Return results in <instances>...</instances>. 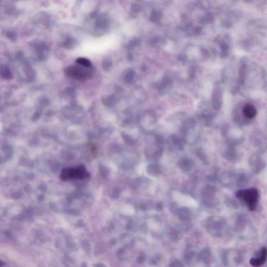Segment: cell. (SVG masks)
Returning a JSON list of instances; mask_svg holds the SVG:
<instances>
[{"label":"cell","instance_id":"obj_1","mask_svg":"<svg viewBox=\"0 0 267 267\" xmlns=\"http://www.w3.org/2000/svg\"><path fill=\"white\" fill-rule=\"evenodd\" d=\"M90 177L86 167L83 164L73 167H68L62 170L60 179L63 181L83 180Z\"/></svg>","mask_w":267,"mask_h":267},{"label":"cell","instance_id":"obj_2","mask_svg":"<svg viewBox=\"0 0 267 267\" xmlns=\"http://www.w3.org/2000/svg\"><path fill=\"white\" fill-rule=\"evenodd\" d=\"M236 196L245 202L250 211H254L257 207L259 197L257 189L251 188L239 191L236 193Z\"/></svg>","mask_w":267,"mask_h":267},{"label":"cell","instance_id":"obj_3","mask_svg":"<svg viewBox=\"0 0 267 267\" xmlns=\"http://www.w3.org/2000/svg\"><path fill=\"white\" fill-rule=\"evenodd\" d=\"M267 249L264 247L261 249V254L259 258H252L250 260V264L254 267H259L260 265L264 264L267 259Z\"/></svg>","mask_w":267,"mask_h":267},{"label":"cell","instance_id":"obj_4","mask_svg":"<svg viewBox=\"0 0 267 267\" xmlns=\"http://www.w3.org/2000/svg\"><path fill=\"white\" fill-rule=\"evenodd\" d=\"M243 112L245 115L249 119H252L256 116L257 112L254 106L251 104H247L243 108Z\"/></svg>","mask_w":267,"mask_h":267},{"label":"cell","instance_id":"obj_5","mask_svg":"<svg viewBox=\"0 0 267 267\" xmlns=\"http://www.w3.org/2000/svg\"><path fill=\"white\" fill-rule=\"evenodd\" d=\"M178 164L180 168L185 172L189 171L192 168V162L188 159L185 158L181 159L179 161Z\"/></svg>","mask_w":267,"mask_h":267},{"label":"cell","instance_id":"obj_6","mask_svg":"<svg viewBox=\"0 0 267 267\" xmlns=\"http://www.w3.org/2000/svg\"><path fill=\"white\" fill-rule=\"evenodd\" d=\"M164 43V40L161 37L156 36L151 39L150 41V44L152 47H159Z\"/></svg>","mask_w":267,"mask_h":267},{"label":"cell","instance_id":"obj_7","mask_svg":"<svg viewBox=\"0 0 267 267\" xmlns=\"http://www.w3.org/2000/svg\"><path fill=\"white\" fill-rule=\"evenodd\" d=\"M147 172L150 174H158L161 173L159 166L155 164H150L147 168Z\"/></svg>","mask_w":267,"mask_h":267},{"label":"cell","instance_id":"obj_8","mask_svg":"<svg viewBox=\"0 0 267 267\" xmlns=\"http://www.w3.org/2000/svg\"><path fill=\"white\" fill-rule=\"evenodd\" d=\"M172 140L173 141V144L177 146V148L180 151H183L184 149V147L181 144V139L176 135H173L172 136Z\"/></svg>","mask_w":267,"mask_h":267},{"label":"cell","instance_id":"obj_9","mask_svg":"<svg viewBox=\"0 0 267 267\" xmlns=\"http://www.w3.org/2000/svg\"><path fill=\"white\" fill-rule=\"evenodd\" d=\"M162 17V13L159 10H154L151 13L150 19L154 23L159 22Z\"/></svg>","mask_w":267,"mask_h":267},{"label":"cell","instance_id":"obj_10","mask_svg":"<svg viewBox=\"0 0 267 267\" xmlns=\"http://www.w3.org/2000/svg\"><path fill=\"white\" fill-rule=\"evenodd\" d=\"M196 124L195 121L192 119H189L184 121L183 123V129H185L187 130L189 128L193 127Z\"/></svg>","mask_w":267,"mask_h":267},{"label":"cell","instance_id":"obj_11","mask_svg":"<svg viewBox=\"0 0 267 267\" xmlns=\"http://www.w3.org/2000/svg\"><path fill=\"white\" fill-rule=\"evenodd\" d=\"M179 214L181 219L186 220L189 217V210L187 208H182L179 210Z\"/></svg>","mask_w":267,"mask_h":267},{"label":"cell","instance_id":"obj_12","mask_svg":"<svg viewBox=\"0 0 267 267\" xmlns=\"http://www.w3.org/2000/svg\"><path fill=\"white\" fill-rule=\"evenodd\" d=\"M135 72L131 70L128 72L127 74H126V77H125V80H126L127 83H131L134 81V77H135Z\"/></svg>","mask_w":267,"mask_h":267},{"label":"cell","instance_id":"obj_13","mask_svg":"<svg viewBox=\"0 0 267 267\" xmlns=\"http://www.w3.org/2000/svg\"><path fill=\"white\" fill-rule=\"evenodd\" d=\"M76 62L82 65L85 66V67H89L91 65L90 60L85 58H78Z\"/></svg>","mask_w":267,"mask_h":267},{"label":"cell","instance_id":"obj_14","mask_svg":"<svg viewBox=\"0 0 267 267\" xmlns=\"http://www.w3.org/2000/svg\"><path fill=\"white\" fill-rule=\"evenodd\" d=\"M122 137L124 140V141L126 143L127 145L129 146H133L134 145V141L133 139L131 138V137H129V135H126V134H122Z\"/></svg>","mask_w":267,"mask_h":267},{"label":"cell","instance_id":"obj_15","mask_svg":"<svg viewBox=\"0 0 267 267\" xmlns=\"http://www.w3.org/2000/svg\"><path fill=\"white\" fill-rule=\"evenodd\" d=\"M163 152V150L161 147H159V149L158 151L155 152V153L153 155V158L154 160H158L159 159L161 156Z\"/></svg>","mask_w":267,"mask_h":267},{"label":"cell","instance_id":"obj_16","mask_svg":"<svg viewBox=\"0 0 267 267\" xmlns=\"http://www.w3.org/2000/svg\"><path fill=\"white\" fill-rule=\"evenodd\" d=\"M141 10V7L138 4H133L131 6V10L134 14L138 13Z\"/></svg>","mask_w":267,"mask_h":267},{"label":"cell","instance_id":"obj_17","mask_svg":"<svg viewBox=\"0 0 267 267\" xmlns=\"http://www.w3.org/2000/svg\"><path fill=\"white\" fill-rule=\"evenodd\" d=\"M140 43V40L137 39V38H135L133 39V40H131L130 43H129V48H133L134 47H135L136 45H138Z\"/></svg>","mask_w":267,"mask_h":267},{"label":"cell","instance_id":"obj_18","mask_svg":"<svg viewBox=\"0 0 267 267\" xmlns=\"http://www.w3.org/2000/svg\"><path fill=\"white\" fill-rule=\"evenodd\" d=\"M197 155L198 157H199V159L202 160V161H204L205 160V157L204 156V154H203L202 151L200 149H199L197 151Z\"/></svg>","mask_w":267,"mask_h":267},{"label":"cell","instance_id":"obj_19","mask_svg":"<svg viewBox=\"0 0 267 267\" xmlns=\"http://www.w3.org/2000/svg\"><path fill=\"white\" fill-rule=\"evenodd\" d=\"M156 143L159 145H161L164 143L163 138L161 135H157L156 137Z\"/></svg>","mask_w":267,"mask_h":267},{"label":"cell","instance_id":"obj_20","mask_svg":"<svg viewBox=\"0 0 267 267\" xmlns=\"http://www.w3.org/2000/svg\"><path fill=\"white\" fill-rule=\"evenodd\" d=\"M156 208L159 210H161L162 208V205L161 203L159 202L158 204H156Z\"/></svg>","mask_w":267,"mask_h":267}]
</instances>
